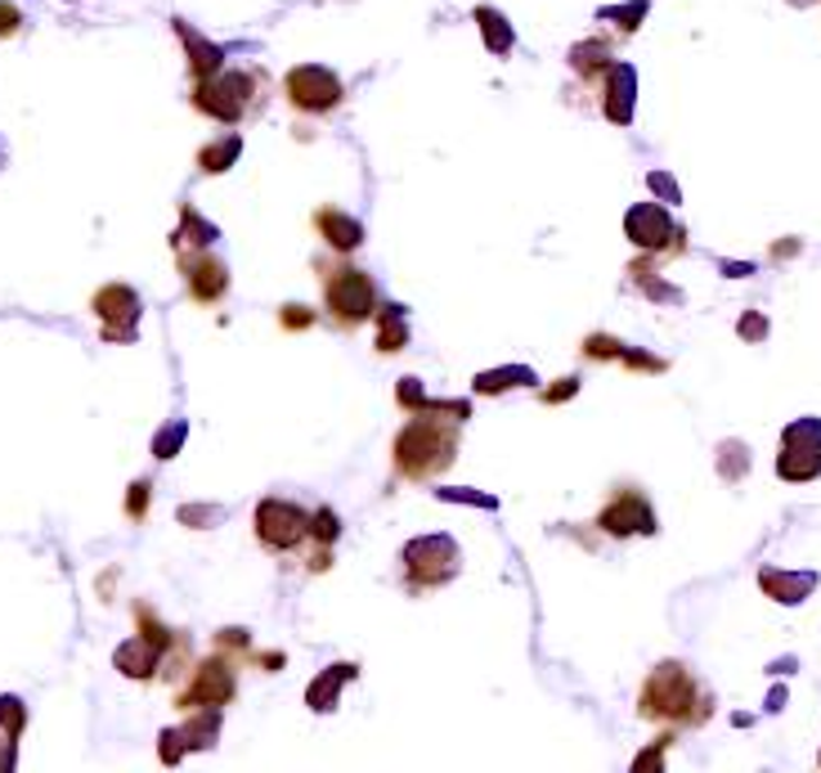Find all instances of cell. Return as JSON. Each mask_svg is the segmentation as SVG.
<instances>
[{"label": "cell", "mask_w": 821, "mask_h": 773, "mask_svg": "<svg viewBox=\"0 0 821 773\" xmlns=\"http://www.w3.org/2000/svg\"><path fill=\"white\" fill-rule=\"evenodd\" d=\"M400 405L413 409L404 418V427L396 432L391 446V464L404 482H435L453 468L458 459V440H462V423L472 418L467 400H427L418 378H409V387L400 383Z\"/></svg>", "instance_id": "obj_1"}, {"label": "cell", "mask_w": 821, "mask_h": 773, "mask_svg": "<svg viewBox=\"0 0 821 773\" xmlns=\"http://www.w3.org/2000/svg\"><path fill=\"white\" fill-rule=\"evenodd\" d=\"M710 688L700 684L682 661H660V666L647 675L642 684V697H638V711L642 720H660V724H705L710 720Z\"/></svg>", "instance_id": "obj_2"}, {"label": "cell", "mask_w": 821, "mask_h": 773, "mask_svg": "<svg viewBox=\"0 0 821 773\" xmlns=\"http://www.w3.org/2000/svg\"><path fill=\"white\" fill-rule=\"evenodd\" d=\"M270 99V77L266 68H220L207 81H193V108L224 127H239L248 118H257Z\"/></svg>", "instance_id": "obj_3"}, {"label": "cell", "mask_w": 821, "mask_h": 773, "mask_svg": "<svg viewBox=\"0 0 821 773\" xmlns=\"http://www.w3.org/2000/svg\"><path fill=\"white\" fill-rule=\"evenodd\" d=\"M319 288H323V315L332 328H360L378 310V284L369 270L350 261H319Z\"/></svg>", "instance_id": "obj_4"}, {"label": "cell", "mask_w": 821, "mask_h": 773, "mask_svg": "<svg viewBox=\"0 0 821 773\" xmlns=\"http://www.w3.org/2000/svg\"><path fill=\"white\" fill-rule=\"evenodd\" d=\"M462 567V548L453 535L435 531V535H418L400 548V572H404V589L409 594H427V589H440L458 576Z\"/></svg>", "instance_id": "obj_5"}, {"label": "cell", "mask_w": 821, "mask_h": 773, "mask_svg": "<svg viewBox=\"0 0 821 773\" xmlns=\"http://www.w3.org/2000/svg\"><path fill=\"white\" fill-rule=\"evenodd\" d=\"M257 539L270 548V554H297V548L310 539V513L292 499H261L257 504Z\"/></svg>", "instance_id": "obj_6"}, {"label": "cell", "mask_w": 821, "mask_h": 773, "mask_svg": "<svg viewBox=\"0 0 821 773\" xmlns=\"http://www.w3.org/2000/svg\"><path fill=\"white\" fill-rule=\"evenodd\" d=\"M777 477L781 482H817L821 477V418H794L781 432Z\"/></svg>", "instance_id": "obj_7"}, {"label": "cell", "mask_w": 821, "mask_h": 773, "mask_svg": "<svg viewBox=\"0 0 821 773\" xmlns=\"http://www.w3.org/2000/svg\"><path fill=\"white\" fill-rule=\"evenodd\" d=\"M233 693H239V671H233V656L216 652L207 661L189 671V688L176 693V706L184 711H198V706H229Z\"/></svg>", "instance_id": "obj_8"}, {"label": "cell", "mask_w": 821, "mask_h": 773, "mask_svg": "<svg viewBox=\"0 0 821 773\" xmlns=\"http://www.w3.org/2000/svg\"><path fill=\"white\" fill-rule=\"evenodd\" d=\"M283 90H288V103L297 108V113H310V118L332 113V108L346 99L341 77H337L332 68H323V63H301V68H292L288 81H283Z\"/></svg>", "instance_id": "obj_9"}, {"label": "cell", "mask_w": 821, "mask_h": 773, "mask_svg": "<svg viewBox=\"0 0 821 773\" xmlns=\"http://www.w3.org/2000/svg\"><path fill=\"white\" fill-rule=\"evenodd\" d=\"M94 315L103 324L108 343H136V334H140V297H136V288H127V284L99 288L94 293Z\"/></svg>", "instance_id": "obj_10"}, {"label": "cell", "mask_w": 821, "mask_h": 773, "mask_svg": "<svg viewBox=\"0 0 821 773\" xmlns=\"http://www.w3.org/2000/svg\"><path fill=\"white\" fill-rule=\"evenodd\" d=\"M624 235L647 248V252H678L682 248V230L673 226V216L660 202H638L624 216Z\"/></svg>", "instance_id": "obj_11"}, {"label": "cell", "mask_w": 821, "mask_h": 773, "mask_svg": "<svg viewBox=\"0 0 821 773\" xmlns=\"http://www.w3.org/2000/svg\"><path fill=\"white\" fill-rule=\"evenodd\" d=\"M180 257V275H184V288L193 301L202 306H216L224 293H229V266L207 252V248H189V252H176Z\"/></svg>", "instance_id": "obj_12"}, {"label": "cell", "mask_w": 821, "mask_h": 773, "mask_svg": "<svg viewBox=\"0 0 821 773\" xmlns=\"http://www.w3.org/2000/svg\"><path fill=\"white\" fill-rule=\"evenodd\" d=\"M598 526H602L607 535H651V531H655V508H651V499H647L642 490L624 486V490H615V499L598 513Z\"/></svg>", "instance_id": "obj_13"}, {"label": "cell", "mask_w": 821, "mask_h": 773, "mask_svg": "<svg viewBox=\"0 0 821 773\" xmlns=\"http://www.w3.org/2000/svg\"><path fill=\"white\" fill-rule=\"evenodd\" d=\"M602 113L615 122V127H629L633 122V103H638V72L629 63H611L602 72Z\"/></svg>", "instance_id": "obj_14"}, {"label": "cell", "mask_w": 821, "mask_h": 773, "mask_svg": "<svg viewBox=\"0 0 821 773\" xmlns=\"http://www.w3.org/2000/svg\"><path fill=\"white\" fill-rule=\"evenodd\" d=\"M314 230L323 235V244L337 252V257H346V252H356L360 244H364V226L356 216H346V211H337V207H319L314 211Z\"/></svg>", "instance_id": "obj_15"}, {"label": "cell", "mask_w": 821, "mask_h": 773, "mask_svg": "<svg viewBox=\"0 0 821 773\" xmlns=\"http://www.w3.org/2000/svg\"><path fill=\"white\" fill-rule=\"evenodd\" d=\"M350 680H360V666H356V661H337V666H328V671L306 688V706H310V711H337L341 688H346Z\"/></svg>", "instance_id": "obj_16"}, {"label": "cell", "mask_w": 821, "mask_h": 773, "mask_svg": "<svg viewBox=\"0 0 821 773\" xmlns=\"http://www.w3.org/2000/svg\"><path fill=\"white\" fill-rule=\"evenodd\" d=\"M176 37L189 46V72H193V81H207V77H216V72L224 68V50H220V46H211V41H202L189 23H180V19H176Z\"/></svg>", "instance_id": "obj_17"}, {"label": "cell", "mask_w": 821, "mask_h": 773, "mask_svg": "<svg viewBox=\"0 0 821 773\" xmlns=\"http://www.w3.org/2000/svg\"><path fill=\"white\" fill-rule=\"evenodd\" d=\"M759 585H763V594L777 598V603H803V598L817 589V576H812V572H777V567H768V572L759 576Z\"/></svg>", "instance_id": "obj_18"}, {"label": "cell", "mask_w": 821, "mask_h": 773, "mask_svg": "<svg viewBox=\"0 0 821 773\" xmlns=\"http://www.w3.org/2000/svg\"><path fill=\"white\" fill-rule=\"evenodd\" d=\"M189 715H193V720H189L184 729H176L180 742H184V751L211 746V742L220 737V706H198V711H189Z\"/></svg>", "instance_id": "obj_19"}, {"label": "cell", "mask_w": 821, "mask_h": 773, "mask_svg": "<svg viewBox=\"0 0 821 773\" xmlns=\"http://www.w3.org/2000/svg\"><path fill=\"white\" fill-rule=\"evenodd\" d=\"M373 319L382 324V334H378V351H404V343H409V324H404V306H382L378 301V310H373Z\"/></svg>", "instance_id": "obj_20"}, {"label": "cell", "mask_w": 821, "mask_h": 773, "mask_svg": "<svg viewBox=\"0 0 821 773\" xmlns=\"http://www.w3.org/2000/svg\"><path fill=\"white\" fill-rule=\"evenodd\" d=\"M211 239H220V230L207 226V220H202L193 207H184V220H180V230L171 235V248H176V252H189V248H207Z\"/></svg>", "instance_id": "obj_21"}, {"label": "cell", "mask_w": 821, "mask_h": 773, "mask_svg": "<svg viewBox=\"0 0 821 773\" xmlns=\"http://www.w3.org/2000/svg\"><path fill=\"white\" fill-rule=\"evenodd\" d=\"M239 153H243V136H224V140H216V145H207L202 153H198V167L207 171V176H220V171H229L233 162H239Z\"/></svg>", "instance_id": "obj_22"}, {"label": "cell", "mask_w": 821, "mask_h": 773, "mask_svg": "<svg viewBox=\"0 0 821 773\" xmlns=\"http://www.w3.org/2000/svg\"><path fill=\"white\" fill-rule=\"evenodd\" d=\"M570 68L579 72V77H598V72H607L611 68V46L607 41H583V46H574L570 50Z\"/></svg>", "instance_id": "obj_23"}, {"label": "cell", "mask_w": 821, "mask_h": 773, "mask_svg": "<svg viewBox=\"0 0 821 773\" xmlns=\"http://www.w3.org/2000/svg\"><path fill=\"white\" fill-rule=\"evenodd\" d=\"M477 23H481V32H485V50H490V54H512V23H508L499 10L481 6V10H477Z\"/></svg>", "instance_id": "obj_24"}, {"label": "cell", "mask_w": 821, "mask_h": 773, "mask_svg": "<svg viewBox=\"0 0 821 773\" xmlns=\"http://www.w3.org/2000/svg\"><path fill=\"white\" fill-rule=\"evenodd\" d=\"M539 378L525 369V365H517V369H490V374H477V392L481 396H499V392H512V387H534Z\"/></svg>", "instance_id": "obj_25"}, {"label": "cell", "mask_w": 821, "mask_h": 773, "mask_svg": "<svg viewBox=\"0 0 821 773\" xmlns=\"http://www.w3.org/2000/svg\"><path fill=\"white\" fill-rule=\"evenodd\" d=\"M23 724H28V706H23L19 697H0V733H10V737L19 742Z\"/></svg>", "instance_id": "obj_26"}, {"label": "cell", "mask_w": 821, "mask_h": 773, "mask_svg": "<svg viewBox=\"0 0 821 773\" xmlns=\"http://www.w3.org/2000/svg\"><path fill=\"white\" fill-rule=\"evenodd\" d=\"M337 513L332 508H319V513H310V539H319V548H328L332 539H337Z\"/></svg>", "instance_id": "obj_27"}, {"label": "cell", "mask_w": 821, "mask_h": 773, "mask_svg": "<svg viewBox=\"0 0 821 773\" xmlns=\"http://www.w3.org/2000/svg\"><path fill=\"white\" fill-rule=\"evenodd\" d=\"M216 652H224V656H252V643H248V634H243V630H220Z\"/></svg>", "instance_id": "obj_28"}, {"label": "cell", "mask_w": 821, "mask_h": 773, "mask_svg": "<svg viewBox=\"0 0 821 773\" xmlns=\"http://www.w3.org/2000/svg\"><path fill=\"white\" fill-rule=\"evenodd\" d=\"M176 446H184V423H171V427L153 440V455H158V459H171V455H176Z\"/></svg>", "instance_id": "obj_29"}, {"label": "cell", "mask_w": 821, "mask_h": 773, "mask_svg": "<svg viewBox=\"0 0 821 773\" xmlns=\"http://www.w3.org/2000/svg\"><path fill=\"white\" fill-rule=\"evenodd\" d=\"M583 356H589V360H611V356H624V347H620L615 338H602V334H593L589 343H583Z\"/></svg>", "instance_id": "obj_30"}, {"label": "cell", "mask_w": 821, "mask_h": 773, "mask_svg": "<svg viewBox=\"0 0 821 773\" xmlns=\"http://www.w3.org/2000/svg\"><path fill=\"white\" fill-rule=\"evenodd\" d=\"M23 28V10L10 6V0H0V37H14Z\"/></svg>", "instance_id": "obj_31"}, {"label": "cell", "mask_w": 821, "mask_h": 773, "mask_svg": "<svg viewBox=\"0 0 821 773\" xmlns=\"http://www.w3.org/2000/svg\"><path fill=\"white\" fill-rule=\"evenodd\" d=\"M149 490H153L149 482H136V486H131V499H127V513H131V517H144V513H149Z\"/></svg>", "instance_id": "obj_32"}, {"label": "cell", "mask_w": 821, "mask_h": 773, "mask_svg": "<svg viewBox=\"0 0 821 773\" xmlns=\"http://www.w3.org/2000/svg\"><path fill=\"white\" fill-rule=\"evenodd\" d=\"M642 14H647V6H642V0H638V6H629V10H607L602 19H620V28H624V32H633Z\"/></svg>", "instance_id": "obj_33"}, {"label": "cell", "mask_w": 821, "mask_h": 773, "mask_svg": "<svg viewBox=\"0 0 821 773\" xmlns=\"http://www.w3.org/2000/svg\"><path fill=\"white\" fill-rule=\"evenodd\" d=\"M180 755H184V742H180V733H176V729H162V760H167V764H176Z\"/></svg>", "instance_id": "obj_34"}, {"label": "cell", "mask_w": 821, "mask_h": 773, "mask_svg": "<svg viewBox=\"0 0 821 773\" xmlns=\"http://www.w3.org/2000/svg\"><path fill=\"white\" fill-rule=\"evenodd\" d=\"M279 319H283V328H306L314 315H310L306 306H283V315H279Z\"/></svg>", "instance_id": "obj_35"}, {"label": "cell", "mask_w": 821, "mask_h": 773, "mask_svg": "<svg viewBox=\"0 0 821 773\" xmlns=\"http://www.w3.org/2000/svg\"><path fill=\"white\" fill-rule=\"evenodd\" d=\"M579 392V378H557V387L552 392H543V400L548 405H557V400H565V396H574Z\"/></svg>", "instance_id": "obj_36"}, {"label": "cell", "mask_w": 821, "mask_h": 773, "mask_svg": "<svg viewBox=\"0 0 821 773\" xmlns=\"http://www.w3.org/2000/svg\"><path fill=\"white\" fill-rule=\"evenodd\" d=\"M14 746H19V742H14L10 733H0V773L14 769Z\"/></svg>", "instance_id": "obj_37"}, {"label": "cell", "mask_w": 821, "mask_h": 773, "mask_svg": "<svg viewBox=\"0 0 821 773\" xmlns=\"http://www.w3.org/2000/svg\"><path fill=\"white\" fill-rule=\"evenodd\" d=\"M651 189H655V194H664L669 202H678V185H673L669 176H660V171H655V176H651Z\"/></svg>", "instance_id": "obj_38"}, {"label": "cell", "mask_w": 821, "mask_h": 773, "mask_svg": "<svg viewBox=\"0 0 821 773\" xmlns=\"http://www.w3.org/2000/svg\"><path fill=\"white\" fill-rule=\"evenodd\" d=\"M741 334H745V338H759V334H763V319H759V315H750V319L741 324Z\"/></svg>", "instance_id": "obj_39"}]
</instances>
